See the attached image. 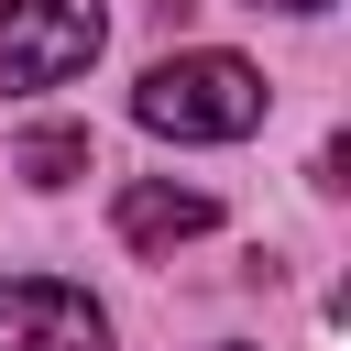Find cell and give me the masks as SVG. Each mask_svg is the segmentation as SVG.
<instances>
[{"mask_svg":"<svg viewBox=\"0 0 351 351\" xmlns=\"http://www.w3.org/2000/svg\"><path fill=\"white\" fill-rule=\"evenodd\" d=\"M0 351H110V318H99L88 285L0 274Z\"/></svg>","mask_w":351,"mask_h":351,"instance_id":"3","label":"cell"},{"mask_svg":"<svg viewBox=\"0 0 351 351\" xmlns=\"http://www.w3.org/2000/svg\"><path fill=\"white\" fill-rule=\"evenodd\" d=\"M252 11H329V0H252Z\"/></svg>","mask_w":351,"mask_h":351,"instance_id":"6","label":"cell"},{"mask_svg":"<svg viewBox=\"0 0 351 351\" xmlns=\"http://www.w3.org/2000/svg\"><path fill=\"white\" fill-rule=\"evenodd\" d=\"M110 230H121L132 252H176V241L219 230V197H208V186H176V176H143V186H121Z\"/></svg>","mask_w":351,"mask_h":351,"instance_id":"4","label":"cell"},{"mask_svg":"<svg viewBox=\"0 0 351 351\" xmlns=\"http://www.w3.org/2000/svg\"><path fill=\"white\" fill-rule=\"evenodd\" d=\"M11 165H22V186H77V176H88V132H77V121H33Z\"/></svg>","mask_w":351,"mask_h":351,"instance_id":"5","label":"cell"},{"mask_svg":"<svg viewBox=\"0 0 351 351\" xmlns=\"http://www.w3.org/2000/svg\"><path fill=\"white\" fill-rule=\"evenodd\" d=\"M110 44V0H0V88H66Z\"/></svg>","mask_w":351,"mask_h":351,"instance_id":"2","label":"cell"},{"mask_svg":"<svg viewBox=\"0 0 351 351\" xmlns=\"http://www.w3.org/2000/svg\"><path fill=\"white\" fill-rule=\"evenodd\" d=\"M132 121L165 132V143H241V132H263V66H241V55H219V44L165 55V66H143Z\"/></svg>","mask_w":351,"mask_h":351,"instance_id":"1","label":"cell"}]
</instances>
